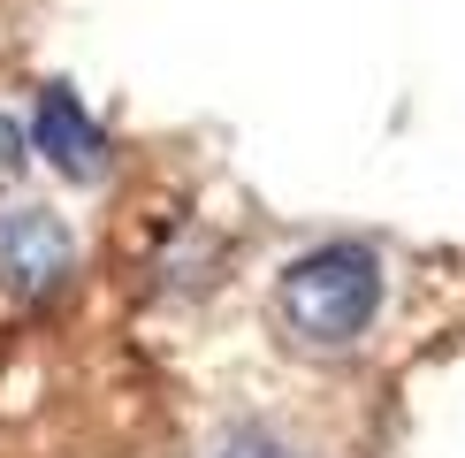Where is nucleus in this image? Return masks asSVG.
<instances>
[{"instance_id":"1","label":"nucleus","mask_w":465,"mask_h":458,"mask_svg":"<svg viewBox=\"0 0 465 458\" xmlns=\"http://www.w3.org/2000/svg\"><path fill=\"white\" fill-rule=\"evenodd\" d=\"M381 305V267L366 244H321V253L290 260L282 275V321L305 344H351Z\"/></svg>"},{"instance_id":"2","label":"nucleus","mask_w":465,"mask_h":458,"mask_svg":"<svg viewBox=\"0 0 465 458\" xmlns=\"http://www.w3.org/2000/svg\"><path fill=\"white\" fill-rule=\"evenodd\" d=\"M76 244L69 229L46 214V206H15V214H0V283H8L15 298H46L62 291Z\"/></svg>"},{"instance_id":"3","label":"nucleus","mask_w":465,"mask_h":458,"mask_svg":"<svg viewBox=\"0 0 465 458\" xmlns=\"http://www.w3.org/2000/svg\"><path fill=\"white\" fill-rule=\"evenodd\" d=\"M31 153H46V161L62 168V176H76V184L107 168V138H100V123H92V114L76 107L62 85L38 92V107H31Z\"/></svg>"},{"instance_id":"4","label":"nucleus","mask_w":465,"mask_h":458,"mask_svg":"<svg viewBox=\"0 0 465 458\" xmlns=\"http://www.w3.org/2000/svg\"><path fill=\"white\" fill-rule=\"evenodd\" d=\"M206 458H290L282 443H267V435H229V443H214Z\"/></svg>"},{"instance_id":"5","label":"nucleus","mask_w":465,"mask_h":458,"mask_svg":"<svg viewBox=\"0 0 465 458\" xmlns=\"http://www.w3.org/2000/svg\"><path fill=\"white\" fill-rule=\"evenodd\" d=\"M15 168H24V123L0 107V176H15Z\"/></svg>"}]
</instances>
